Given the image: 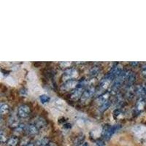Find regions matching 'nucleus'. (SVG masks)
I'll return each mask as SVG.
<instances>
[{
	"instance_id": "2eb2a0df",
	"label": "nucleus",
	"mask_w": 146,
	"mask_h": 146,
	"mask_svg": "<svg viewBox=\"0 0 146 146\" xmlns=\"http://www.w3.org/2000/svg\"><path fill=\"white\" fill-rule=\"evenodd\" d=\"M108 96H109V94H108V93L104 94L100 96V97L97 99V100H96V101H97V102H98L99 104H100V105H102L103 103L105 102L106 101H108Z\"/></svg>"
},
{
	"instance_id": "b1692460",
	"label": "nucleus",
	"mask_w": 146,
	"mask_h": 146,
	"mask_svg": "<svg viewBox=\"0 0 146 146\" xmlns=\"http://www.w3.org/2000/svg\"><path fill=\"white\" fill-rule=\"evenodd\" d=\"M60 65H61L62 67H67V66H69L71 65V63H70V62H62V63H60Z\"/></svg>"
},
{
	"instance_id": "39448f33",
	"label": "nucleus",
	"mask_w": 146,
	"mask_h": 146,
	"mask_svg": "<svg viewBox=\"0 0 146 146\" xmlns=\"http://www.w3.org/2000/svg\"><path fill=\"white\" fill-rule=\"evenodd\" d=\"M78 85V82L75 80H70L68 81H66L64 84L63 85L62 88L66 91H69V90H71L72 88H75L76 86Z\"/></svg>"
},
{
	"instance_id": "5701e85b",
	"label": "nucleus",
	"mask_w": 146,
	"mask_h": 146,
	"mask_svg": "<svg viewBox=\"0 0 146 146\" xmlns=\"http://www.w3.org/2000/svg\"><path fill=\"white\" fill-rule=\"evenodd\" d=\"M6 82H7V83H8V84H10V85H14V84H15V80H14L13 78H12V77H7V78H6Z\"/></svg>"
},
{
	"instance_id": "f3484780",
	"label": "nucleus",
	"mask_w": 146,
	"mask_h": 146,
	"mask_svg": "<svg viewBox=\"0 0 146 146\" xmlns=\"http://www.w3.org/2000/svg\"><path fill=\"white\" fill-rule=\"evenodd\" d=\"M24 129H25V124H23V123L19 124L16 128H15V134H16V135H20V134H21V133L23 132Z\"/></svg>"
},
{
	"instance_id": "a878e982",
	"label": "nucleus",
	"mask_w": 146,
	"mask_h": 146,
	"mask_svg": "<svg viewBox=\"0 0 146 146\" xmlns=\"http://www.w3.org/2000/svg\"><path fill=\"white\" fill-rule=\"evenodd\" d=\"M142 72L144 75H146V65L143 66V68H142Z\"/></svg>"
},
{
	"instance_id": "20e7f679",
	"label": "nucleus",
	"mask_w": 146,
	"mask_h": 146,
	"mask_svg": "<svg viewBox=\"0 0 146 146\" xmlns=\"http://www.w3.org/2000/svg\"><path fill=\"white\" fill-rule=\"evenodd\" d=\"M94 92V88H93V87H90L88 89H86V91H83V94H82L81 96V100H83V101H86V100H89L91 96H93Z\"/></svg>"
},
{
	"instance_id": "423d86ee",
	"label": "nucleus",
	"mask_w": 146,
	"mask_h": 146,
	"mask_svg": "<svg viewBox=\"0 0 146 146\" xmlns=\"http://www.w3.org/2000/svg\"><path fill=\"white\" fill-rule=\"evenodd\" d=\"M27 132L29 135H35L38 133V128L35 124H30L27 127Z\"/></svg>"
},
{
	"instance_id": "dca6fc26",
	"label": "nucleus",
	"mask_w": 146,
	"mask_h": 146,
	"mask_svg": "<svg viewBox=\"0 0 146 146\" xmlns=\"http://www.w3.org/2000/svg\"><path fill=\"white\" fill-rule=\"evenodd\" d=\"M137 94L139 96H144L146 94V86H141L137 89Z\"/></svg>"
},
{
	"instance_id": "412c9836",
	"label": "nucleus",
	"mask_w": 146,
	"mask_h": 146,
	"mask_svg": "<svg viewBox=\"0 0 146 146\" xmlns=\"http://www.w3.org/2000/svg\"><path fill=\"white\" fill-rule=\"evenodd\" d=\"M6 139H7V135L4 132V131L2 130L0 132V140L2 143H5V142H6Z\"/></svg>"
},
{
	"instance_id": "6ab92c4d",
	"label": "nucleus",
	"mask_w": 146,
	"mask_h": 146,
	"mask_svg": "<svg viewBox=\"0 0 146 146\" xmlns=\"http://www.w3.org/2000/svg\"><path fill=\"white\" fill-rule=\"evenodd\" d=\"M40 100L42 104H45L50 101V96L46 94H42L40 96Z\"/></svg>"
},
{
	"instance_id": "7ed1b4c3",
	"label": "nucleus",
	"mask_w": 146,
	"mask_h": 146,
	"mask_svg": "<svg viewBox=\"0 0 146 146\" xmlns=\"http://www.w3.org/2000/svg\"><path fill=\"white\" fill-rule=\"evenodd\" d=\"M18 115L21 118H26L29 115L30 113V108L28 105H23L19 107L18 110Z\"/></svg>"
},
{
	"instance_id": "cd10ccee",
	"label": "nucleus",
	"mask_w": 146,
	"mask_h": 146,
	"mask_svg": "<svg viewBox=\"0 0 146 146\" xmlns=\"http://www.w3.org/2000/svg\"><path fill=\"white\" fill-rule=\"evenodd\" d=\"M26 146H35V144H34V143H29V144H27Z\"/></svg>"
},
{
	"instance_id": "4468645a",
	"label": "nucleus",
	"mask_w": 146,
	"mask_h": 146,
	"mask_svg": "<svg viewBox=\"0 0 146 146\" xmlns=\"http://www.w3.org/2000/svg\"><path fill=\"white\" fill-rule=\"evenodd\" d=\"M84 136L83 135H80V136L77 137L76 139L74 141V145L75 146H80L82 144H83V141H84Z\"/></svg>"
},
{
	"instance_id": "9d476101",
	"label": "nucleus",
	"mask_w": 146,
	"mask_h": 146,
	"mask_svg": "<svg viewBox=\"0 0 146 146\" xmlns=\"http://www.w3.org/2000/svg\"><path fill=\"white\" fill-rule=\"evenodd\" d=\"M49 145V139L47 137H43L36 142V146H47Z\"/></svg>"
},
{
	"instance_id": "9b49d317",
	"label": "nucleus",
	"mask_w": 146,
	"mask_h": 146,
	"mask_svg": "<svg viewBox=\"0 0 146 146\" xmlns=\"http://www.w3.org/2000/svg\"><path fill=\"white\" fill-rule=\"evenodd\" d=\"M99 73H100V68H99V66H94V67H92L90 70L89 75L92 78H94V77L98 75Z\"/></svg>"
},
{
	"instance_id": "a211bd4d",
	"label": "nucleus",
	"mask_w": 146,
	"mask_h": 146,
	"mask_svg": "<svg viewBox=\"0 0 146 146\" xmlns=\"http://www.w3.org/2000/svg\"><path fill=\"white\" fill-rule=\"evenodd\" d=\"M110 105H111V103H110V102H109L108 100V101H106V102H105L103 103L102 105H101V106H100V109H99V110H100V112L105 111V110H107L108 108H109L110 106Z\"/></svg>"
},
{
	"instance_id": "c756f323",
	"label": "nucleus",
	"mask_w": 146,
	"mask_h": 146,
	"mask_svg": "<svg viewBox=\"0 0 146 146\" xmlns=\"http://www.w3.org/2000/svg\"><path fill=\"white\" fill-rule=\"evenodd\" d=\"M47 146H53V145L52 144H50V143H49V145H47Z\"/></svg>"
},
{
	"instance_id": "0eeeda50",
	"label": "nucleus",
	"mask_w": 146,
	"mask_h": 146,
	"mask_svg": "<svg viewBox=\"0 0 146 146\" xmlns=\"http://www.w3.org/2000/svg\"><path fill=\"white\" fill-rule=\"evenodd\" d=\"M83 88H77L76 89L74 90V91L72 92L71 94V98L72 100H77L80 97V96H82L83 94Z\"/></svg>"
},
{
	"instance_id": "c85d7f7f",
	"label": "nucleus",
	"mask_w": 146,
	"mask_h": 146,
	"mask_svg": "<svg viewBox=\"0 0 146 146\" xmlns=\"http://www.w3.org/2000/svg\"><path fill=\"white\" fill-rule=\"evenodd\" d=\"M83 146H90V145H88V143H83Z\"/></svg>"
},
{
	"instance_id": "aec40b11",
	"label": "nucleus",
	"mask_w": 146,
	"mask_h": 146,
	"mask_svg": "<svg viewBox=\"0 0 146 146\" xmlns=\"http://www.w3.org/2000/svg\"><path fill=\"white\" fill-rule=\"evenodd\" d=\"M145 106V102L143 100H140L139 102H137V108L138 110H143Z\"/></svg>"
},
{
	"instance_id": "6e6552de",
	"label": "nucleus",
	"mask_w": 146,
	"mask_h": 146,
	"mask_svg": "<svg viewBox=\"0 0 146 146\" xmlns=\"http://www.w3.org/2000/svg\"><path fill=\"white\" fill-rule=\"evenodd\" d=\"M9 124H10V126L16 128L19 125L18 118L15 115H12V116H10V118H9Z\"/></svg>"
},
{
	"instance_id": "4be33fe9",
	"label": "nucleus",
	"mask_w": 146,
	"mask_h": 146,
	"mask_svg": "<svg viewBox=\"0 0 146 146\" xmlns=\"http://www.w3.org/2000/svg\"><path fill=\"white\" fill-rule=\"evenodd\" d=\"M28 78L30 81H35V79H36V75L34 72H31L29 73Z\"/></svg>"
},
{
	"instance_id": "ddd939ff",
	"label": "nucleus",
	"mask_w": 146,
	"mask_h": 146,
	"mask_svg": "<svg viewBox=\"0 0 146 146\" xmlns=\"http://www.w3.org/2000/svg\"><path fill=\"white\" fill-rule=\"evenodd\" d=\"M9 110H10V108L5 103H2L0 105V110H1V114L2 115L7 114L9 112Z\"/></svg>"
},
{
	"instance_id": "f03ea898",
	"label": "nucleus",
	"mask_w": 146,
	"mask_h": 146,
	"mask_svg": "<svg viewBox=\"0 0 146 146\" xmlns=\"http://www.w3.org/2000/svg\"><path fill=\"white\" fill-rule=\"evenodd\" d=\"M78 73L76 70L74 69H68L64 72L63 75V80H72L73 78H76L78 76Z\"/></svg>"
},
{
	"instance_id": "393cba45",
	"label": "nucleus",
	"mask_w": 146,
	"mask_h": 146,
	"mask_svg": "<svg viewBox=\"0 0 146 146\" xmlns=\"http://www.w3.org/2000/svg\"><path fill=\"white\" fill-rule=\"evenodd\" d=\"M96 146H105L104 142L102 141V140H99L96 143Z\"/></svg>"
},
{
	"instance_id": "1a4fd4ad",
	"label": "nucleus",
	"mask_w": 146,
	"mask_h": 146,
	"mask_svg": "<svg viewBox=\"0 0 146 146\" xmlns=\"http://www.w3.org/2000/svg\"><path fill=\"white\" fill-rule=\"evenodd\" d=\"M35 125L38 128H43L45 127V125H46V121L44 118H36V121L35 122Z\"/></svg>"
},
{
	"instance_id": "f257e3e1",
	"label": "nucleus",
	"mask_w": 146,
	"mask_h": 146,
	"mask_svg": "<svg viewBox=\"0 0 146 146\" xmlns=\"http://www.w3.org/2000/svg\"><path fill=\"white\" fill-rule=\"evenodd\" d=\"M119 129V126L118 125H115V126H108L105 129L104 131H102V136L105 140H109L111 137L113 136V134Z\"/></svg>"
},
{
	"instance_id": "bb28decb",
	"label": "nucleus",
	"mask_w": 146,
	"mask_h": 146,
	"mask_svg": "<svg viewBox=\"0 0 146 146\" xmlns=\"http://www.w3.org/2000/svg\"><path fill=\"white\" fill-rule=\"evenodd\" d=\"M21 94L22 95L27 94V91H26V89H21Z\"/></svg>"
},
{
	"instance_id": "f8f14e48",
	"label": "nucleus",
	"mask_w": 146,
	"mask_h": 146,
	"mask_svg": "<svg viewBox=\"0 0 146 146\" xmlns=\"http://www.w3.org/2000/svg\"><path fill=\"white\" fill-rule=\"evenodd\" d=\"M18 143V139L15 137H10V139L7 140V146H16Z\"/></svg>"
}]
</instances>
